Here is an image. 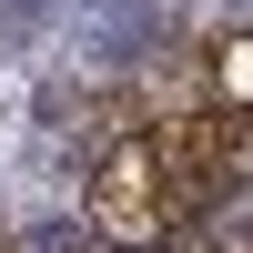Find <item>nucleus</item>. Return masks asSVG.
Masks as SVG:
<instances>
[{
  "instance_id": "f257e3e1",
  "label": "nucleus",
  "mask_w": 253,
  "mask_h": 253,
  "mask_svg": "<svg viewBox=\"0 0 253 253\" xmlns=\"http://www.w3.org/2000/svg\"><path fill=\"white\" fill-rule=\"evenodd\" d=\"M41 20H51V0H0V41H31Z\"/></svg>"
},
{
  "instance_id": "f03ea898",
  "label": "nucleus",
  "mask_w": 253,
  "mask_h": 253,
  "mask_svg": "<svg viewBox=\"0 0 253 253\" xmlns=\"http://www.w3.org/2000/svg\"><path fill=\"white\" fill-rule=\"evenodd\" d=\"M31 253H91V233H61L51 223V233H31Z\"/></svg>"
}]
</instances>
